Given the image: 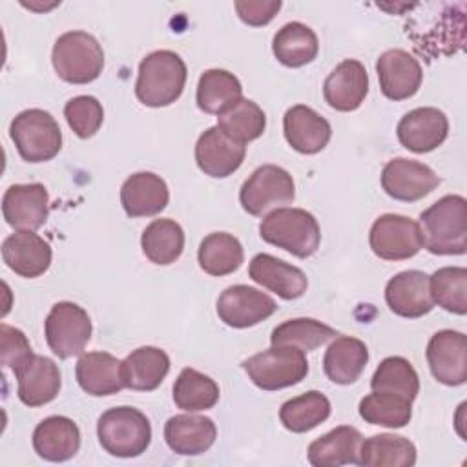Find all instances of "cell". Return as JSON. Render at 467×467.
<instances>
[{
	"label": "cell",
	"instance_id": "5bb4252c",
	"mask_svg": "<svg viewBox=\"0 0 467 467\" xmlns=\"http://www.w3.org/2000/svg\"><path fill=\"white\" fill-rule=\"evenodd\" d=\"M398 140L414 153H429L443 144L449 135L447 115L438 108H416L405 113L396 126Z\"/></svg>",
	"mask_w": 467,
	"mask_h": 467
},
{
	"label": "cell",
	"instance_id": "3957f363",
	"mask_svg": "<svg viewBox=\"0 0 467 467\" xmlns=\"http://www.w3.org/2000/svg\"><path fill=\"white\" fill-rule=\"evenodd\" d=\"M259 235L296 257H310L321 241L317 219L303 208H275L263 217Z\"/></svg>",
	"mask_w": 467,
	"mask_h": 467
},
{
	"label": "cell",
	"instance_id": "9c48e42d",
	"mask_svg": "<svg viewBox=\"0 0 467 467\" xmlns=\"http://www.w3.org/2000/svg\"><path fill=\"white\" fill-rule=\"evenodd\" d=\"M296 197V184L292 175L275 164H263L252 171L243 182L239 201L250 215H263L272 208L292 202Z\"/></svg>",
	"mask_w": 467,
	"mask_h": 467
},
{
	"label": "cell",
	"instance_id": "603a6c76",
	"mask_svg": "<svg viewBox=\"0 0 467 467\" xmlns=\"http://www.w3.org/2000/svg\"><path fill=\"white\" fill-rule=\"evenodd\" d=\"M170 190L162 177L151 171L130 175L120 188V204L130 217L157 215L166 208Z\"/></svg>",
	"mask_w": 467,
	"mask_h": 467
},
{
	"label": "cell",
	"instance_id": "7c38bea8",
	"mask_svg": "<svg viewBox=\"0 0 467 467\" xmlns=\"http://www.w3.org/2000/svg\"><path fill=\"white\" fill-rule=\"evenodd\" d=\"M440 184V177L423 162L392 159L381 170V188L396 201L414 202L429 195Z\"/></svg>",
	"mask_w": 467,
	"mask_h": 467
},
{
	"label": "cell",
	"instance_id": "cb8c5ba5",
	"mask_svg": "<svg viewBox=\"0 0 467 467\" xmlns=\"http://www.w3.org/2000/svg\"><path fill=\"white\" fill-rule=\"evenodd\" d=\"M217 436L213 420L197 414L171 416L164 425L168 447L181 456H199L206 452Z\"/></svg>",
	"mask_w": 467,
	"mask_h": 467
},
{
	"label": "cell",
	"instance_id": "ffe728a7",
	"mask_svg": "<svg viewBox=\"0 0 467 467\" xmlns=\"http://www.w3.org/2000/svg\"><path fill=\"white\" fill-rule=\"evenodd\" d=\"M51 246L35 232L16 230L2 243V259L15 274L33 279L42 275L51 265Z\"/></svg>",
	"mask_w": 467,
	"mask_h": 467
},
{
	"label": "cell",
	"instance_id": "6da1fadb",
	"mask_svg": "<svg viewBox=\"0 0 467 467\" xmlns=\"http://www.w3.org/2000/svg\"><path fill=\"white\" fill-rule=\"evenodd\" d=\"M423 246L436 255H462L467 250V201L445 195L420 215Z\"/></svg>",
	"mask_w": 467,
	"mask_h": 467
},
{
	"label": "cell",
	"instance_id": "8fae6325",
	"mask_svg": "<svg viewBox=\"0 0 467 467\" xmlns=\"http://www.w3.org/2000/svg\"><path fill=\"white\" fill-rule=\"evenodd\" d=\"M277 310L275 301L248 285L228 286L217 299L219 319L232 328H248L268 319Z\"/></svg>",
	"mask_w": 467,
	"mask_h": 467
},
{
	"label": "cell",
	"instance_id": "836d02e7",
	"mask_svg": "<svg viewBox=\"0 0 467 467\" xmlns=\"http://www.w3.org/2000/svg\"><path fill=\"white\" fill-rule=\"evenodd\" d=\"M197 259L206 274L221 277L235 272L243 265L244 252L239 239L232 234L213 232L201 241Z\"/></svg>",
	"mask_w": 467,
	"mask_h": 467
},
{
	"label": "cell",
	"instance_id": "7a4b0ae2",
	"mask_svg": "<svg viewBox=\"0 0 467 467\" xmlns=\"http://www.w3.org/2000/svg\"><path fill=\"white\" fill-rule=\"evenodd\" d=\"M186 77V64L175 51H153L139 64L135 95L150 108L170 106L182 95Z\"/></svg>",
	"mask_w": 467,
	"mask_h": 467
},
{
	"label": "cell",
	"instance_id": "2e32d148",
	"mask_svg": "<svg viewBox=\"0 0 467 467\" xmlns=\"http://www.w3.org/2000/svg\"><path fill=\"white\" fill-rule=\"evenodd\" d=\"M246 155V146L230 139L219 126L201 133L195 144V162L210 177L224 179L239 170Z\"/></svg>",
	"mask_w": 467,
	"mask_h": 467
},
{
	"label": "cell",
	"instance_id": "5b68a950",
	"mask_svg": "<svg viewBox=\"0 0 467 467\" xmlns=\"http://www.w3.org/2000/svg\"><path fill=\"white\" fill-rule=\"evenodd\" d=\"M51 62L64 82L88 84L102 73L104 51L93 35L86 31H67L57 38Z\"/></svg>",
	"mask_w": 467,
	"mask_h": 467
},
{
	"label": "cell",
	"instance_id": "277c9868",
	"mask_svg": "<svg viewBox=\"0 0 467 467\" xmlns=\"http://www.w3.org/2000/svg\"><path fill=\"white\" fill-rule=\"evenodd\" d=\"M97 436L102 449L117 458L140 456L151 441V425L146 414L135 407L108 409L97 421Z\"/></svg>",
	"mask_w": 467,
	"mask_h": 467
},
{
	"label": "cell",
	"instance_id": "f1b7e54d",
	"mask_svg": "<svg viewBox=\"0 0 467 467\" xmlns=\"http://www.w3.org/2000/svg\"><path fill=\"white\" fill-rule=\"evenodd\" d=\"M361 432L350 425H339L308 445V462L314 467L358 465Z\"/></svg>",
	"mask_w": 467,
	"mask_h": 467
},
{
	"label": "cell",
	"instance_id": "ac0fdd59",
	"mask_svg": "<svg viewBox=\"0 0 467 467\" xmlns=\"http://www.w3.org/2000/svg\"><path fill=\"white\" fill-rule=\"evenodd\" d=\"M389 308L401 317L416 319L429 314L434 306L429 275L421 270H405L389 279L385 286Z\"/></svg>",
	"mask_w": 467,
	"mask_h": 467
},
{
	"label": "cell",
	"instance_id": "d4e9b609",
	"mask_svg": "<svg viewBox=\"0 0 467 467\" xmlns=\"http://www.w3.org/2000/svg\"><path fill=\"white\" fill-rule=\"evenodd\" d=\"M33 449L47 462H67L80 449V431L66 416H49L35 427Z\"/></svg>",
	"mask_w": 467,
	"mask_h": 467
},
{
	"label": "cell",
	"instance_id": "ee69618b",
	"mask_svg": "<svg viewBox=\"0 0 467 467\" xmlns=\"http://www.w3.org/2000/svg\"><path fill=\"white\" fill-rule=\"evenodd\" d=\"M0 345H2L0 347L2 365L11 368L13 374H16L22 367H26L29 359L35 356L26 334L5 323L0 325Z\"/></svg>",
	"mask_w": 467,
	"mask_h": 467
},
{
	"label": "cell",
	"instance_id": "4316f807",
	"mask_svg": "<svg viewBox=\"0 0 467 467\" xmlns=\"http://www.w3.org/2000/svg\"><path fill=\"white\" fill-rule=\"evenodd\" d=\"M80 389L91 396H109L124 389L122 361L109 352H86L75 367Z\"/></svg>",
	"mask_w": 467,
	"mask_h": 467
},
{
	"label": "cell",
	"instance_id": "52a82bcc",
	"mask_svg": "<svg viewBox=\"0 0 467 467\" xmlns=\"http://www.w3.org/2000/svg\"><path fill=\"white\" fill-rule=\"evenodd\" d=\"M11 140L27 162L51 161L62 148V131L49 111L33 108L20 111L9 126Z\"/></svg>",
	"mask_w": 467,
	"mask_h": 467
},
{
	"label": "cell",
	"instance_id": "484cf974",
	"mask_svg": "<svg viewBox=\"0 0 467 467\" xmlns=\"http://www.w3.org/2000/svg\"><path fill=\"white\" fill-rule=\"evenodd\" d=\"M15 378L18 381V400L27 407H42L53 401L62 385L57 363L36 354L15 374Z\"/></svg>",
	"mask_w": 467,
	"mask_h": 467
},
{
	"label": "cell",
	"instance_id": "44dd1931",
	"mask_svg": "<svg viewBox=\"0 0 467 467\" xmlns=\"http://www.w3.org/2000/svg\"><path fill=\"white\" fill-rule=\"evenodd\" d=\"M286 142L303 155L319 153L332 137V128L325 117L305 104L286 109L283 117Z\"/></svg>",
	"mask_w": 467,
	"mask_h": 467
},
{
	"label": "cell",
	"instance_id": "d6a6232c",
	"mask_svg": "<svg viewBox=\"0 0 467 467\" xmlns=\"http://www.w3.org/2000/svg\"><path fill=\"white\" fill-rule=\"evenodd\" d=\"M243 99L239 78L226 69H206L197 84V106L204 113L221 115Z\"/></svg>",
	"mask_w": 467,
	"mask_h": 467
},
{
	"label": "cell",
	"instance_id": "30bf717a",
	"mask_svg": "<svg viewBox=\"0 0 467 467\" xmlns=\"http://www.w3.org/2000/svg\"><path fill=\"white\" fill-rule=\"evenodd\" d=\"M368 243L379 259L403 261L414 257L423 248V235L420 224L410 217L385 213L372 223Z\"/></svg>",
	"mask_w": 467,
	"mask_h": 467
},
{
	"label": "cell",
	"instance_id": "f6af8a7d",
	"mask_svg": "<svg viewBox=\"0 0 467 467\" xmlns=\"http://www.w3.org/2000/svg\"><path fill=\"white\" fill-rule=\"evenodd\" d=\"M237 16L254 27L259 26H266L281 9V2L279 0H239L234 4Z\"/></svg>",
	"mask_w": 467,
	"mask_h": 467
},
{
	"label": "cell",
	"instance_id": "e0dca14e",
	"mask_svg": "<svg viewBox=\"0 0 467 467\" xmlns=\"http://www.w3.org/2000/svg\"><path fill=\"white\" fill-rule=\"evenodd\" d=\"M376 73L381 93L390 100L410 99L423 80V69L418 58L405 49H389L379 55Z\"/></svg>",
	"mask_w": 467,
	"mask_h": 467
},
{
	"label": "cell",
	"instance_id": "d590c367",
	"mask_svg": "<svg viewBox=\"0 0 467 467\" xmlns=\"http://www.w3.org/2000/svg\"><path fill=\"white\" fill-rule=\"evenodd\" d=\"M330 401L319 390H308L281 405L279 420L290 432H308L330 416Z\"/></svg>",
	"mask_w": 467,
	"mask_h": 467
},
{
	"label": "cell",
	"instance_id": "60d3db41",
	"mask_svg": "<svg viewBox=\"0 0 467 467\" xmlns=\"http://www.w3.org/2000/svg\"><path fill=\"white\" fill-rule=\"evenodd\" d=\"M370 389L394 392L414 401L420 392V378L409 359L401 356H390L385 358L374 370Z\"/></svg>",
	"mask_w": 467,
	"mask_h": 467
},
{
	"label": "cell",
	"instance_id": "d6986e66",
	"mask_svg": "<svg viewBox=\"0 0 467 467\" xmlns=\"http://www.w3.org/2000/svg\"><path fill=\"white\" fill-rule=\"evenodd\" d=\"M368 93V75L359 60L339 62L323 84L325 102L336 111L358 109Z\"/></svg>",
	"mask_w": 467,
	"mask_h": 467
},
{
	"label": "cell",
	"instance_id": "74e56055",
	"mask_svg": "<svg viewBox=\"0 0 467 467\" xmlns=\"http://www.w3.org/2000/svg\"><path fill=\"white\" fill-rule=\"evenodd\" d=\"M334 337H337V332L332 327L312 317H296L277 325L272 330L270 343L312 352Z\"/></svg>",
	"mask_w": 467,
	"mask_h": 467
},
{
	"label": "cell",
	"instance_id": "ab89813d",
	"mask_svg": "<svg viewBox=\"0 0 467 467\" xmlns=\"http://www.w3.org/2000/svg\"><path fill=\"white\" fill-rule=\"evenodd\" d=\"M217 126L230 139L246 144L263 135L266 128V115L254 100L241 99L226 111L217 115Z\"/></svg>",
	"mask_w": 467,
	"mask_h": 467
},
{
	"label": "cell",
	"instance_id": "f546056e",
	"mask_svg": "<svg viewBox=\"0 0 467 467\" xmlns=\"http://www.w3.org/2000/svg\"><path fill=\"white\" fill-rule=\"evenodd\" d=\"M170 370V358L162 348L140 347L122 359L124 387L131 390H155Z\"/></svg>",
	"mask_w": 467,
	"mask_h": 467
},
{
	"label": "cell",
	"instance_id": "f35d334b",
	"mask_svg": "<svg viewBox=\"0 0 467 467\" xmlns=\"http://www.w3.org/2000/svg\"><path fill=\"white\" fill-rule=\"evenodd\" d=\"M173 401L186 412L212 409L219 401V385L195 368H182L173 383Z\"/></svg>",
	"mask_w": 467,
	"mask_h": 467
},
{
	"label": "cell",
	"instance_id": "7402d4cb",
	"mask_svg": "<svg viewBox=\"0 0 467 467\" xmlns=\"http://www.w3.org/2000/svg\"><path fill=\"white\" fill-rule=\"evenodd\" d=\"M248 275L252 281L286 301L301 297L308 286V279L301 268L288 265L270 254H257L250 261Z\"/></svg>",
	"mask_w": 467,
	"mask_h": 467
},
{
	"label": "cell",
	"instance_id": "4dcf8cb0",
	"mask_svg": "<svg viewBox=\"0 0 467 467\" xmlns=\"http://www.w3.org/2000/svg\"><path fill=\"white\" fill-rule=\"evenodd\" d=\"M416 447L410 440L396 434H376L361 440L358 465L361 467H412Z\"/></svg>",
	"mask_w": 467,
	"mask_h": 467
},
{
	"label": "cell",
	"instance_id": "ba28073f",
	"mask_svg": "<svg viewBox=\"0 0 467 467\" xmlns=\"http://www.w3.org/2000/svg\"><path fill=\"white\" fill-rule=\"evenodd\" d=\"M91 319L88 312L71 301H58L51 306L46 321V341L55 356L67 359L84 352L91 339Z\"/></svg>",
	"mask_w": 467,
	"mask_h": 467
},
{
	"label": "cell",
	"instance_id": "1f68e13d",
	"mask_svg": "<svg viewBox=\"0 0 467 467\" xmlns=\"http://www.w3.org/2000/svg\"><path fill=\"white\" fill-rule=\"evenodd\" d=\"M272 51L283 66L301 67L317 57L319 40L308 26L301 22H288L274 35Z\"/></svg>",
	"mask_w": 467,
	"mask_h": 467
},
{
	"label": "cell",
	"instance_id": "9a60e30c",
	"mask_svg": "<svg viewBox=\"0 0 467 467\" xmlns=\"http://www.w3.org/2000/svg\"><path fill=\"white\" fill-rule=\"evenodd\" d=\"M49 213V195L44 184H13L2 197V215L15 230H38Z\"/></svg>",
	"mask_w": 467,
	"mask_h": 467
},
{
	"label": "cell",
	"instance_id": "4fadbf2b",
	"mask_svg": "<svg viewBox=\"0 0 467 467\" xmlns=\"http://www.w3.org/2000/svg\"><path fill=\"white\" fill-rule=\"evenodd\" d=\"M427 363L436 381L458 387L467 381V337L458 330H440L427 345Z\"/></svg>",
	"mask_w": 467,
	"mask_h": 467
},
{
	"label": "cell",
	"instance_id": "83f0119b",
	"mask_svg": "<svg viewBox=\"0 0 467 467\" xmlns=\"http://www.w3.org/2000/svg\"><path fill=\"white\" fill-rule=\"evenodd\" d=\"M368 363L367 345L352 336L334 337L323 358L327 378L337 385L354 383Z\"/></svg>",
	"mask_w": 467,
	"mask_h": 467
},
{
	"label": "cell",
	"instance_id": "8d00e7d4",
	"mask_svg": "<svg viewBox=\"0 0 467 467\" xmlns=\"http://www.w3.org/2000/svg\"><path fill=\"white\" fill-rule=\"evenodd\" d=\"M359 416L372 425L401 429L412 418V401L394 392L372 390L359 401Z\"/></svg>",
	"mask_w": 467,
	"mask_h": 467
},
{
	"label": "cell",
	"instance_id": "7bdbcfd3",
	"mask_svg": "<svg viewBox=\"0 0 467 467\" xmlns=\"http://www.w3.org/2000/svg\"><path fill=\"white\" fill-rule=\"evenodd\" d=\"M64 117L73 130V133L80 139L93 137L104 120L102 104L91 95H78L66 102Z\"/></svg>",
	"mask_w": 467,
	"mask_h": 467
},
{
	"label": "cell",
	"instance_id": "e575fe53",
	"mask_svg": "<svg viewBox=\"0 0 467 467\" xmlns=\"http://www.w3.org/2000/svg\"><path fill=\"white\" fill-rule=\"evenodd\" d=\"M140 246L151 263L171 265L184 250V232L173 219H155L144 228Z\"/></svg>",
	"mask_w": 467,
	"mask_h": 467
},
{
	"label": "cell",
	"instance_id": "8992f818",
	"mask_svg": "<svg viewBox=\"0 0 467 467\" xmlns=\"http://www.w3.org/2000/svg\"><path fill=\"white\" fill-rule=\"evenodd\" d=\"M250 381L263 390H279L301 383L308 374V361L296 347L272 345L243 361Z\"/></svg>",
	"mask_w": 467,
	"mask_h": 467
},
{
	"label": "cell",
	"instance_id": "b9f144b4",
	"mask_svg": "<svg viewBox=\"0 0 467 467\" xmlns=\"http://www.w3.org/2000/svg\"><path fill=\"white\" fill-rule=\"evenodd\" d=\"M432 301L447 312L467 314V268L443 266L429 277Z\"/></svg>",
	"mask_w": 467,
	"mask_h": 467
}]
</instances>
